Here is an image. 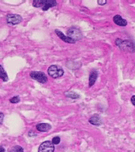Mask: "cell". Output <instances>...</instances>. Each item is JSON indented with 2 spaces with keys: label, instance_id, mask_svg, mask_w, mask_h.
Masks as SVG:
<instances>
[{
  "label": "cell",
  "instance_id": "cell-1",
  "mask_svg": "<svg viewBox=\"0 0 135 152\" xmlns=\"http://www.w3.org/2000/svg\"><path fill=\"white\" fill-rule=\"evenodd\" d=\"M116 44L122 51H126V52H134L135 51V45L134 42L129 40L117 39Z\"/></svg>",
  "mask_w": 135,
  "mask_h": 152
},
{
  "label": "cell",
  "instance_id": "cell-2",
  "mask_svg": "<svg viewBox=\"0 0 135 152\" xmlns=\"http://www.w3.org/2000/svg\"><path fill=\"white\" fill-rule=\"evenodd\" d=\"M48 74L50 75V77H52L53 79H58L63 75L64 70H62V67H60L57 65H52L48 69Z\"/></svg>",
  "mask_w": 135,
  "mask_h": 152
},
{
  "label": "cell",
  "instance_id": "cell-3",
  "mask_svg": "<svg viewBox=\"0 0 135 152\" xmlns=\"http://www.w3.org/2000/svg\"><path fill=\"white\" fill-rule=\"evenodd\" d=\"M68 37H70L71 39H73L74 41H80L82 38V32L80 31L76 27H71L67 31Z\"/></svg>",
  "mask_w": 135,
  "mask_h": 152
},
{
  "label": "cell",
  "instance_id": "cell-4",
  "mask_svg": "<svg viewBox=\"0 0 135 152\" xmlns=\"http://www.w3.org/2000/svg\"><path fill=\"white\" fill-rule=\"evenodd\" d=\"M30 77L32 79H34L39 83H45L48 81L46 75L41 71H32L30 73Z\"/></svg>",
  "mask_w": 135,
  "mask_h": 152
},
{
  "label": "cell",
  "instance_id": "cell-5",
  "mask_svg": "<svg viewBox=\"0 0 135 152\" xmlns=\"http://www.w3.org/2000/svg\"><path fill=\"white\" fill-rule=\"evenodd\" d=\"M54 144L50 141H45L39 146L38 152H53L54 151Z\"/></svg>",
  "mask_w": 135,
  "mask_h": 152
},
{
  "label": "cell",
  "instance_id": "cell-6",
  "mask_svg": "<svg viewBox=\"0 0 135 152\" xmlns=\"http://www.w3.org/2000/svg\"><path fill=\"white\" fill-rule=\"evenodd\" d=\"M23 19L20 15H17V14H9L7 16V23H10V24H18L22 22Z\"/></svg>",
  "mask_w": 135,
  "mask_h": 152
},
{
  "label": "cell",
  "instance_id": "cell-7",
  "mask_svg": "<svg viewBox=\"0 0 135 152\" xmlns=\"http://www.w3.org/2000/svg\"><path fill=\"white\" fill-rule=\"evenodd\" d=\"M55 33L58 35L61 40L64 41V42H66V43H69V44H74V43H75V41L73 40V39H71L70 37H68V36H66L64 35L63 33H62L61 31H59V30L56 29L55 30Z\"/></svg>",
  "mask_w": 135,
  "mask_h": 152
},
{
  "label": "cell",
  "instance_id": "cell-8",
  "mask_svg": "<svg viewBox=\"0 0 135 152\" xmlns=\"http://www.w3.org/2000/svg\"><path fill=\"white\" fill-rule=\"evenodd\" d=\"M98 77V71L96 70H92L89 75V87H92L96 81Z\"/></svg>",
  "mask_w": 135,
  "mask_h": 152
},
{
  "label": "cell",
  "instance_id": "cell-9",
  "mask_svg": "<svg viewBox=\"0 0 135 152\" xmlns=\"http://www.w3.org/2000/svg\"><path fill=\"white\" fill-rule=\"evenodd\" d=\"M113 22L116 24H117V25L121 27H125L127 25V21L119 15H115L114 17H113Z\"/></svg>",
  "mask_w": 135,
  "mask_h": 152
},
{
  "label": "cell",
  "instance_id": "cell-10",
  "mask_svg": "<svg viewBox=\"0 0 135 152\" xmlns=\"http://www.w3.org/2000/svg\"><path fill=\"white\" fill-rule=\"evenodd\" d=\"M51 129V126L47 123H40L36 126V129L40 132H47Z\"/></svg>",
  "mask_w": 135,
  "mask_h": 152
},
{
  "label": "cell",
  "instance_id": "cell-11",
  "mask_svg": "<svg viewBox=\"0 0 135 152\" xmlns=\"http://www.w3.org/2000/svg\"><path fill=\"white\" fill-rule=\"evenodd\" d=\"M56 5H57V1H55V0H45L44 7H42V10L43 11H47L50 7H55Z\"/></svg>",
  "mask_w": 135,
  "mask_h": 152
},
{
  "label": "cell",
  "instance_id": "cell-12",
  "mask_svg": "<svg viewBox=\"0 0 135 152\" xmlns=\"http://www.w3.org/2000/svg\"><path fill=\"white\" fill-rule=\"evenodd\" d=\"M89 122L91 123V125L93 126H99L102 124V121L100 119V117L97 115H94L93 117H91L90 119H89Z\"/></svg>",
  "mask_w": 135,
  "mask_h": 152
},
{
  "label": "cell",
  "instance_id": "cell-13",
  "mask_svg": "<svg viewBox=\"0 0 135 152\" xmlns=\"http://www.w3.org/2000/svg\"><path fill=\"white\" fill-rule=\"evenodd\" d=\"M0 77H1V79L3 80V82H7L8 80V76H7V75L2 66H0Z\"/></svg>",
  "mask_w": 135,
  "mask_h": 152
},
{
  "label": "cell",
  "instance_id": "cell-14",
  "mask_svg": "<svg viewBox=\"0 0 135 152\" xmlns=\"http://www.w3.org/2000/svg\"><path fill=\"white\" fill-rule=\"evenodd\" d=\"M66 95V96L69 97V98H71V99H78V98H80V95L79 94H77L76 92H74V91H67V92H66L65 93Z\"/></svg>",
  "mask_w": 135,
  "mask_h": 152
},
{
  "label": "cell",
  "instance_id": "cell-15",
  "mask_svg": "<svg viewBox=\"0 0 135 152\" xmlns=\"http://www.w3.org/2000/svg\"><path fill=\"white\" fill-rule=\"evenodd\" d=\"M45 0H35L33 1V7H43Z\"/></svg>",
  "mask_w": 135,
  "mask_h": 152
},
{
  "label": "cell",
  "instance_id": "cell-16",
  "mask_svg": "<svg viewBox=\"0 0 135 152\" xmlns=\"http://www.w3.org/2000/svg\"><path fill=\"white\" fill-rule=\"evenodd\" d=\"M11 152H24V149L20 146H15L12 148Z\"/></svg>",
  "mask_w": 135,
  "mask_h": 152
},
{
  "label": "cell",
  "instance_id": "cell-17",
  "mask_svg": "<svg viewBox=\"0 0 135 152\" xmlns=\"http://www.w3.org/2000/svg\"><path fill=\"white\" fill-rule=\"evenodd\" d=\"M10 102L12 104H16V103L20 102V98L18 96H14L10 99Z\"/></svg>",
  "mask_w": 135,
  "mask_h": 152
},
{
  "label": "cell",
  "instance_id": "cell-18",
  "mask_svg": "<svg viewBox=\"0 0 135 152\" xmlns=\"http://www.w3.org/2000/svg\"><path fill=\"white\" fill-rule=\"evenodd\" d=\"M60 142H61V139H60V137H54L53 138V140H52V142H53L54 145H58V144L60 143Z\"/></svg>",
  "mask_w": 135,
  "mask_h": 152
},
{
  "label": "cell",
  "instance_id": "cell-19",
  "mask_svg": "<svg viewBox=\"0 0 135 152\" xmlns=\"http://www.w3.org/2000/svg\"><path fill=\"white\" fill-rule=\"evenodd\" d=\"M97 3H99L100 5H104V4H106V3H107V1H106V0H104V1L98 0V1H97Z\"/></svg>",
  "mask_w": 135,
  "mask_h": 152
},
{
  "label": "cell",
  "instance_id": "cell-20",
  "mask_svg": "<svg viewBox=\"0 0 135 152\" xmlns=\"http://www.w3.org/2000/svg\"><path fill=\"white\" fill-rule=\"evenodd\" d=\"M131 102H132L133 104L135 106V96H133L131 97Z\"/></svg>",
  "mask_w": 135,
  "mask_h": 152
},
{
  "label": "cell",
  "instance_id": "cell-21",
  "mask_svg": "<svg viewBox=\"0 0 135 152\" xmlns=\"http://www.w3.org/2000/svg\"><path fill=\"white\" fill-rule=\"evenodd\" d=\"M0 116H1V122H0V124L2 125V122H3V113H0Z\"/></svg>",
  "mask_w": 135,
  "mask_h": 152
},
{
  "label": "cell",
  "instance_id": "cell-22",
  "mask_svg": "<svg viewBox=\"0 0 135 152\" xmlns=\"http://www.w3.org/2000/svg\"><path fill=\"white\" fill-rule=\"evenodd\" d=\"M0 152H5V150L3 148V146H1V147H0Z\"/></svg>",
  "mask_w": 135,
  "mask_h": 152
}]
</instances>
